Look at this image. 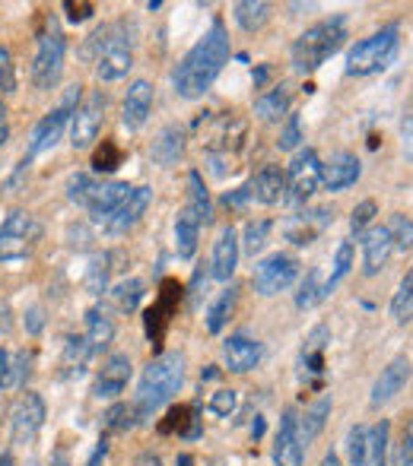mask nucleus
Returning a JSON list of instances; mask_svg holds the SVG:
<instances>
[{
    "label": "nucleus",
    "instance_id": "51",
    "mask_svg": "<svg viewBox=\"0 0 413 466\" xmlns=\"http://www.w3.org/2000/svg\"><path fill=\"white\" fill-rule=\"evenodd\" d=\"M401 466H413V419L408 422L401 438Z\"/></svg>",
    "mask_w": 413,
    "mask_h": 466
},
{
    "label": "nucleus",
    "instance_id": "43",
    "mask_svg": "<svg viewBox=\"0 0 413 466\" xmlns=\"http://www.w3.org/2000/svg\"><path fill=\"white\" fill-rule=\"evenodd\" d=\"M376 213H378L376 200H363L356 209H353V216H350V232L353 235H363L366 228H369V222L376 219Z\"/></svg>",
    "mask_w": 413,
    "mask_h": 466
},
{
    "label": "nucleus",
    "instance_id": "45",
    "mask_svg": "<svg viewBox=\"0 0 413 466\" xmlns=\"http://www.w3.org/2000/svg\"><path fill=\"white\" fill-rule=\"evenodd\" d=\"M13 89H16V64L10 48L0 45V93H13Z\"/></svg>",
    "mask_w": 413,
    "mask_h": 466
},
{
    "label": "nucleus",
    "instance_id": "54",
    "mask_svg": "<svg viewBox=\"0 0 413 466\" xmlns=\"http://www.w3.org/2000/svg\"><path fill=\"white\" fill-rule=\"evenodd\" d=\"M51 466H70L67 454H64V451H55V457H51Z\"/></svg>",
    "mask_w": 413,
    "mask_h": 466
},
{
    "label": "nucleus",
    "instance_id": "8",
    "mask_svg": "<svg viewBox=\"0 0 413 466\" xmlns=\"http://www.w3.org/2000/svg\"><path fill=\"white\" fill-rule=\"evenodd\" d=\"M77 105H80V86L70 89L67 98H64L55 111H48V115L36 124V130H32V140H29V156H26V159L48 153V149H55L57 143H61L64 130L70 127V117H74Z\"/></svg>",
    "mask_w": 413,
    "mask_h": 466
},
{
    "label": "nucleus",
    "instance_id": "57",
    "mask_svg": "<svg viewBox=\"0 0 413 466\" xmlns=\"http://www.w3.org/2000/svg\"><path fill=\"white\" fill-rule=\"evenodd\" d=\"M175 466H194L191 454H179V461H175Z\"/></svg>",
    "mask_w": 413,
    "mask_h": 466
},
{
    "label": "nucleus",
    "instance_id": "35",
    "mask_svg": "<svg viewBox=\"0 0 413 466\" xmlns=\"http://www.w3.org/2000/svg\"><path fill=\"white\" fill-rule=\"evenodd\" d=\"M350 270H353V241H340L337 254H334V270H331V277L325 279V299L350 277Z\"/></svg>",
    "mask_w": 413,
    "mask_h": 466
},
{
    "label": "nucleus",
    "instance_id": "41",
    "mask_svg": "<svg viewBox=\"0 0 413 466\" xmlns=\"http://www.w3.org/2000/svg\"><path fill=\"white\" fill-rule=\"evenodd\" d=\"M385 228H388L395 251H413V219H408L404 213H395Z\"/></svg>",
    "mask_w": 413,
    "mask_h": 466
},
{
    "label": "nucleus",
    "instance_id": "44",
    "mask_svg": "<svg viewBox=\"0 0 413 466\" xmlns=\"http://www.w3.org/2000/svg\"><path fill=\"white\" fill-rule=\"evenodd\" d=\"M235 406H239V393L235 390H216L213 397H210V412H216L220 419L232 416Z\"/></svg>",
    "mask_w": 413,
    "mask_h": 466
},
{
    "label": "nucleus",
    "instance_id": "36",
    "mask_svg": "<svg viewBox=\"0 0 413 466\" xmlns=\"http://www.w3.org/2000/svg\"><path fill=\"white\" fill-rule=\"evenodd\" d=\"M318 301H325V282H321L318 267H312V270L305 273L299 292H296V308H299V311H309V308H315Z\"/></svg>",
    "mask_w": 413,
    "mask_h": 466
},
{
    "label": "nucleus",
    "instance_id": "53",
    "mask_svg": "<svg viewBox=\"0 0 413 466\" xmlns=\"http://www.w3.org/2000/svg\"><path fill=\"white\" fill-rule=\"evenodd\" d=\"M134 466H162V461L156 454H140L137 457V463Z\"/></svg>",
    "mask_w": 413,
    "mask_h": 466
},
{
    "label": "nucleus",
    "instance_id": "6",
    "mask_svg": "<svg viewBox=\"0 0 413 466\" xmlns=\"http://www.w3.org/2000/svg\"><path fill=\"white\" fill-rule=\"evenodd\" d=\"M96 48V76L102 83H118L134 67V51H130L128 35L121 25H102L89 42Z\"/></svg>",
    "mask_w": 413,
    "mask_h": 466
},
{
    "label": "nucleus",
    "instance_id": "1",
    "mask_svg": "<svg viewBox=\"0 0 413 466\" xmlns=\"http://www.w3.org/2000/svg\"><path fill=\"white\" fill-rule=\"evenodd\" d=\"M229 32L222 19H213L204 38H198L191 51L175 64L172 70V89L179 98H201L210 86L216 83V76L222 74V67L229 64Z\"/></svg>",
    "mask_w": 413,
    "mask_h": 466
},
{
    "label": "nucleus",
    "instance_id": "31",
    "mask_svg": "<svg viewBox=\"0 0 413 466\" xmlns=\"http://www.w3.org/2000/svg\"><path fill=\"white\" fill-rule=\"evenodd\" d=\"M232 16L245 32H261L267 25V19H271V4H264V0H239L232 6Z\"/></svg>",
    "mask_w": 413,
    "mask_h": 466
},
{
    "label": "nucleus",
    "instance_id": "38",
    "mask_svg": "<svg viewBox=\"0 0 413 466\" xmlns=\"http://www.w3.org/2000/svg\"><path fill=\"white\" fill-rule=\"evenodd\" d=\"M143 279H137V277H130V279H124V282H118L115 289H111V299H115V305H118V311H137V305H140V299H143Z\"/></svg>",
    "mask_w": 413,
    "mask_h": 466
},
{
    "label": "nucleus",
    "instance_id": "59",
    "mask_svg": "<svg viewBox=\"0 0 413 466\" xmlns=\"http://www.w3.org/2000/svg\"><path fill=\"white\" fill-rule=\"evenodd\" d=\"M4 117H6V105L0 102V124H4Z\"/></svg>",
    "mask_w": 413,
    "mask_h": 466
},
{
    "label": "nucleus",
    "instance_id": "4",
    "mask_svg": "<svg viewBox=\"0 0 413 466\" xmlns=\"http://www.w3.org/2000/svg\"><path fill=\"white\" fill-rule=\"evenodd\" d=\"M398 51H401V25L391 23L353 45L350 55H346V76L382 74V70H388L395 64Z\"/></svg>",
    "mask_w": 413,
    "mask_h": 466
},
{
    "label": "nucleus",
    "instance_id": "56",
    "mask_svg": "<svg viewBox=\"0 0 413 466\" xmlns=\"http://www.w3.org/2000/svg\"><path fill=\"white\" fill-rule=\"evenodd\" d=\"M10 140V127H6V121L0 124V147H4V143Z\"/></svg>",
    "mask_w": 413,
    "mask_h": 466
},
{
    "label": "nucleus",
    "instance_id": "49",
    "mask_svg": "<svg viewBox=\"0 0 413 466\" xmlns=\"http://www.w3.org/2000/svg\"><path fill=\"white\" fill-rule=\"evenodd\" d=\"M118 162H121V153H118L115 147H108V143H105V153H102V149L96 153L93 166H96V172H115Z\"/></svg>",
    "mask_w": 413,
    "mask_h": 466
},
{
    "label": "nucleus",
    "instance_id": "18",
    "mask_svg": "<svg viewBox=\"0 0 413 466\" xmlns=\"http://www.w3.org/2000/svg\"><path fill=\"white\" fill-rule=\"evenodd\" d=\"M239 258H242V248H239V232L232 226H226L220 232L213 245V258H210V277L220 279V282H229L239 267Z\"/></svg>",
    "mask_w": 413,
    "mask_h": 466
},
{
    "label": "nucleus",
    "instance_id": "3",
    "mask_svg": "<svg viewBox=\"0 0 413 466\" xmlns=\"http://www.w3.org/2000/svg\"><path fill=\"white\" fill-rule=\"evenodd\" d=\"M344 42H346V16L344 13L309 25V29L293 42V51H290L296 74H315L327 57H334L340 48H344Z\"/></svg>",
    "mask_w": 413,
    "mask_h": 466
},
{
    "label": "nucleus",
    "instance_id": "16",
    "mask_svg": "<svg viewBox=\"0 0 413 466\" xmlns=\"http://www.w3.org/2000/svg\"><path fill=\"white\" fill-rule=\"evenodd\" d=\"M150 200H153V190H150V187H130V194L121 200V207H118L115 213H111L108 219L102 222L105 232H108V235L130 232V228H134L137 222H140V216L147 213Z\"/></svg>",
    "mask_w": 413,
    "mask_h": 466
},
{
    "label": "nucleus",
    "instance_id": "33",
    "mask_svg": "<svg viewBox=\"0 0 413 466\" xmlns=\"http://www.w3.org/2000/svg\"><path fill=\"white\" fill-rule=\"evenodd\" d=\"M235 301H239V289L235 286H229L226 292H220V299H216L207 311V330L210 333H220L222 327H226L229 314L235 311Z\"/></svg>",
    "mask_w": 413,
    "mask_h": 466
},
{
    "label": "nucleus",
    "instance_id": "50",
    "mask_svg": "<svg viewBox=\"0 0 413 466\" xmlns=\"http://www.w3.org/2000/svg\"><path fill=\"white\" fill-rule=\"evenodd\" d=\"M401 137H404V153H408V159H413V102H410V108L404 111Z\"/></svg>",
    "mask_w": 413,
    "mask_h": 466
},
{
    "label": "nucleus",
    "instance_id": "19",
    "mask_svg": "<svg viewBox=\"0 0 413 466\" xmlns=\"http://www.w3.org/2000/svg\"><path fill=\"white\" fill-rule=\"evenodd\" d=\"M150 111H153V83L150 80H134L124 96L121 108V124L128 130H140L150 121Z\"/></svg>",
    "mask_w": 413,
    "mask_h": 466
},
{
    "label": "nucleus",
    "instance_id": "29",
    "mask_svg": "<svg viewBox=\"0 0 413 466\" xmlns=\"http://www.w3.org/2000/svg\"><path fill=\"white\" fill-rule=\"evenodd\" d=\"M198 238H201V222L194 219V213L181 209L175 216V251H179L181 260H191L194 251H198Z\"/></svg>",
    "mask_w": 413,
    "mask_h": 466
},
{
    "label": "nucleus",
    "instance_id": "12",
    "mask_svg": "<svg viewBox=\"0 0 413 466\" xmlns=\"http://www.w3.org/2000/svg\"><path fill=\"white\" fill-rule=\"evenodd\" d=\"M102 121H105V96L102 93L87 96L77 105L74 117H70V143H74V149L93 147L102 130Z\"/></svg>",
    "mask_w": 413,
    "mask_h": 466
},
{
    "label": "nucleus",
    "instance_id": "9",
    "mask_svg": "<svg viewBox=\"0 0 413 466\" xmlns=\"http://www.w3.org/2000/svg\"><path fill=\"white\" fill-rule=\"evenodd\" d=\"M284 175H286V200L296 203V207H303L315 190L321 187V159H318V153L309 149V147L299 149Z\"/></svg>",
    "mask_w": 413,
    "mask_h": 466
},
{
    "label": "nucleus",
    "instance_id": "28",
    "mask_svg": "<svg viewBox=\"0 0 413 466\" xmlns=\"http://www.w3.org/2000/svg\"><path fill=\"white\" fill-rule=\"evenodd\" d=\"M93 350V356H99L102 350H108V343L115 339V324L102 308H89L87 311V337H83Z\"/></svg>",
    "mask_w": 413,
    "mask_h": 466
},
{
    "label": "nucleus",
    "instance_id": "27",
    "mask_svg": "<svg viewBox=\"0 0 413 466\" xmlns=\"http://www.w3.org/2000/svg\"><path fill=\"white\" fill-rule=\"evenodd\" d=\"M290 105H293V89L286 86V83H280V86H274L271 93L258 96L254 115H258L264 124H277V121H284V117H290Z\"/></svg>",
    "mask_w": 413,
    "mask_h": 466
},
{
    "label": "nucleus",
    "instance_id": "25",
    "mask_svg": "<svg viewBox=\"0 0 413 466\" xmlns=\"http://www.w3.org/2000/svg\"><path fill=\"white\" fill-rule=\"evenodd\" d=\"M181 153H185V130H181L179 124H169V127H162L160 137L153 140V147H150L153 162H156V166H162V168H172L175 162L181 159Z\"/></svg>",
    "mask_w": 413,
    "mask_h": 466
},
{
    "label": "nucleus",
    "instance_id": "55",
    "mask_svg": "<svg viewBox=\"0 0 413 466\" xmlns=\"http://www.w3.org/2000/svg\"><path fill=\"white\" fill-rule=\"evenodd\" d=\"M252 435H254V438H261V435H264V419H261V416H254Z\"/></svg>",
    "mask_w": 413,
    "mask_h": 466
},
{
    "label": "nucleus",
    "instance_id": "21",
    "mask_svg": "<svg viewBox=\"0 0 413 466\" xmlns=\"http://www.w3.org/2000/svg\"><path fill=\"white\" fill-rule=\"evenodd\" d=\"M245 187L248 200L261 203V207H277V203L286 200V175L277 166H264Z\"/></svg>",
    "mask_w": 413,
    "mask_h": 466
},
{
    "label": "nucleus",
    "instance_id": "11",
    "mask_svg": "<svg viewBox=\"0 0 413 466\" xmlns=\"http://www.w3.org/2000/svg\"><path fill=\"white\" fill-rule=\"evenodd\" d=\"M42 425H45V400L38 397V393L26 390L10 412L13 444H16V448H29L38 438V431H42Z\"/></svg>",
    "mask_w": 413,
    "mask_h": 466
},
{
    "label": "nucleus",
    "instance_id": "58",
    "mask_svg": "<svg viewBox=\"0 0 413 466\" xmlns=\"http://www.w3.org/2000/svg\"><path fill=\"white\" fill-rule=\"evenodd\" d=\"M0 466H13V457L10 454H0Z\"/></svg>",
    "mask_w": 413,
    "mask_h": 466
},
{
    "label": "nucleus",
    "instance_id": "37",
    "mask_svg": "<svg viewBox=\"0 0 413 466\" xmlns=\"http://www.w3.org/2000/svg\"><path fill=\"white\" fill-rule=\"evenodd\" d=\"M346 461L350 466H369V429L366 425H353L346 431Z\"/></svg>",
    "mask_w": 413,
    "mask_h": 466
},
{
    "label": "nucleus",
    "instance_id": "14",
    "mask_svg": "<svg viewBox=\"0 0 413 466\" xmlns=\"http://www.w3.org/2000/svg\"><path fill=\"white\" fill-rule=\"evenodd\" d=\"M410 374H413V365H410L408 356H395V359H391V362L382 369V374L376 378V384H372L369 406H376V410H378V406L391 403V400H395L398 393L408 387Z\"/></svg>",
    "mask_w": 413,
    "mask_h": 466
},
{
    "label": "nucleus",
    "instance_id": "32",
    "mask_svg": "<svg viewBox=\"0 0 413 466\" xmlns=\"http://www.w3.org/2000/svg\"><path fill=\"white\" fill-rule=\"evenodd\" d=\"M188 213H194V219L201 222V226H207L210 216H213V209H210V194H207V185L204 178H201V172H191L188 175Z\"/></svg>",
    "mask_w": 413,
    "mask_h": 466
},
{
    "label": "nucleus",
    "instance_id": "26",
    "mask_svg": "<svg viewBox=\"0 0 413 466\" xmlns=\"http://www.w3.org/2000/svg\"><path fill=\"white\" fill-rule=\"evenodd\" d=\"M331 343V330L325 324H318L315 330L305 337V346H303V356H299V365H303V374H312L315 384L321 380L325 374V346Z\"/></svg>",
    "mask_w": 413,
    "mask_h": 466
},
{
    "label": "nucleus",
    "instance_id": "17",
    "mask_svg": "<svg viewBox=\"0 0 413 466\" xmlns=\"http://www.w3.org/2000/svg\"><path fill=\"white\" fill-rule=\"evenodd\" d=\"M331 219H334V213L327 207L305 209V213H296L290 222H286L284 235H286V241L305 248V245H312V241L318 238V235L325 232L327 226H331Z\"/></svg>",
    "mask_w": 413,
    "mask_h": 466
},
{
    "label": "nucleus",
    "instance_id": "40",
    "mask_svg": "<svg viewBox=\"0 0 413 466\" xmlns=\"http://www.w3.org/2000/svg\"><path fill=\"white\" fill-rule=\"evenodd\" d=\"M388 435H391V422L382 419L369 429V463L376 466H388Z\"/></svg>",
    "mask_w": 413,
    "mask_h": 466
},
{
    "label": "nucleus",
    "instance_id": "2",
    "mask_svg": "<svg viewBox=\"0 0 413 466\" xmlns=\"http://www.w3.org/2000/svg\"><path fill=\"white\" fill-rule=\"evenodd\" d=\"M181 384H185V356L181 352H162L143 369L140 380H137L134 393V416L137 422H147L166 403L179 397Z\"/></svg>",
    "mask_w": 413,
    "mask_h": 466
},
{
    "label": "nucleus",
    "instance_id": "7",
    "mask_svg": "<svg viewBox=\"0 0 413 466\" xmlns=\"http://www.w3.org/2000/svg\"><path fill=\"white\" fill-rule=\"evenodd\" d=\"M42 238V222L26 209H13L0 222V264H13L32 254V248Z\"/></svg>",
    "mask_w": 413,
    "mask_h": 466
},
{
    "label": "nucleus",
    "instance_id": "52",
    "mask_svg": "<svg viewBox=\"0 0 413 466\" xmlns=\"http://www.w3.org/2000/svg\"><path fill=\"white\" fill-rule=\"evenodd\" d=\"M105 454H108V444H105V441H99V448L93 451V457H89V461H87V466H102Z\"/></svg>",
    "mask_w": 413,
    "mask_h": 466
},
{
    "label": "nucleus",
    "instance_id": "15",
    "mask_svg": "<svg viewBox=\"0 0 413 466\" xmlns=\"http://www.w3.org/2000/svg\"><path fill=\"white\" fill-rule=\"evenodd\" d=\"M261 359H264V346L248 333H232L222 343V362L232 374H248L252 369H258Z\"/></svg>",
    "mask_w": 413,
    "mask_h": 466
},
{
    "label": "nucleus",
    "instance_id": "48",
    "mask_svg": "<svg viewBox=\"0 0 413 466\" xmlns=\"http://www.w3.org/2000/svg\"><path fill=\"white\" fill-rule=\"evenodd\" d=\"M64 10H67V19L70 23H83V19L93 16L96 6L89 0H64Z\"/></svg>",
    "mask_w": 413,
    "mask_h": 466
},
{
    "label": "nucleus",
    "instance_id": "20",
    "mask_svg": "<svg viewBox=\"0 0 413 466\" xmlns=\"http://www.w3.org/2000/svg\"><path fill=\"white\" fill-rule=\"evenodd\" d=\"M359 175H363V162L344 149V153H334L331 159L321 166V185L327 190H346L356 185Z\"/></svg>",
    "mask_w": 413,
    "mask_h": 466
},
{
    "label": "nucleus",
    "instance_id": "5",
    "mask_svg": "<svg viewBox=\"0 0 413 466\" xmlns=\"http://www.w3.org/2000/svg\"><path fill=\"white\" fill-rule=\"evenodd\" d=\"M64 55H67V38H64L61 25L55 16H48L45 29L38 32L36 57H32V86L38 93H48L61 83L64 74Z\"/></svg>",
    "mask_w": 413,
    "mask_h": 466
},
{
    "label": "nucleus",
    "instance_id": "42",
    "mask_svg": "<svg viewBox=\"0 0 413 466\" xmlns=\"http://www.w3.org/2000/svg\"><path fill=\"white\" fill-rule=\"evenodd\" d=\"M99 187V181L93 178V175H74V178L67 181V197L70 203H77V207H87L89 197H93V190Z\"/></svg>",
    "mask_w": 413,
    "mask_h": 466
},
{
    "label": "nucleus",
    "instance_id": "24",
    "mask_svg": "<svg viewBox=\"0 0 413 466\" xmlns=\"http://www.w3.org/2000/svg\"><path fill=\"white\" fill-rule=\"evenodd\" d=\"M128 194H130L128 181H99V187L93 190V197H89V203H87L89 216H93L96 222H105L118 207H121V200Z\"/></svg>",
    "mask_w": 413,
    "mask_h": 466
},
{
    "label": "nucleus",
    "instance_id": "46",
    "mask_svg": "<svg viewBox=\"0 0 413 466\" xmlns=\"http://www.w3.org/2000/svg\"><path fill=\"white\" fill-rule=\"evenodd\" d=\"M299 143H303V124H299L296 115H290V117H286V124H284V130H280L277 147L280 149H296Z\"/></svg>",
    "mask_w": 413,
    "mask_h": 466
},
{
    "label": "nucleus",
    "instance_id": "47",
    "mask_svg": "<svg viewBox=\"0 0 413 466\" xmlns=\"http://www.w3.org/2000/svg\"><path fill=\"white\" fill-rule=\"evenodd\" d=\"M137 422V416H134V406H124V403H118L115 410L108 412V429H118V431H124V429H130V425Z\"/></svg>",
    "mask_w": 413,
    "mask_h": 466
},
{
    "label": "nucleus",
    "instance_id": "30",
    "mask_svg": "<svg viewBox=\"0 0 413 466\" xmlns=\"http://www.w3.org/2000/svg\"><path fill=\"white\" fill-rule=\"evenodd\" d=\"M331 410H334V400L321 397V400H315L309 410H305V416H299V435H303V444H312L315 438L321 435V429H325Z\"/></svg>",
    "mask_w": 413,
    "mask_h": 466
},
{
    "label": "nucleus",
    "instance_id": "23",
    "mask_svg": "<svg viewBox=\"0 0 413 466\" xmlns=\"http://www.w3.org/2000/svg\"><path fill=\"white\" fill-rule=\"evenodd\" d=\"M359 245H363V273L366 277H376V273L391 260V254H395V245H391V235L385 226L366 228Z\"/></svg>",
    "mask_w": 413,
    "mask_h": 466
},
{
    "label": "nucleus",
    "instance_id": "39",
    "mask_svg": "<svg viewBox=\"0 0 413 466\" xmlns=\"http://www.w3.org/2000/svg\"><path fill=\"white\" fill-rule=\"evenodd\" d=\"M391 318H395L398 324H408L413 318V267L408 270V277L401 279L395 299H391Z\"/></svg>",
    "mask_w": 413,
    "mask_h": 466
},
{
    "label": "nucleus",
    "instance_id": "13",
    "mask_svg": "<svg viewBox=\"0 0 413 466\" xmlns=\"http://www.w3.org/2000/svg\"><path fill=\"white\" fill-rule=\"evenodd\" d=\"M303 461H305V444H303V435H299V412L284 410L277 438H274V463L303 466Z\"/></svg>",
    "mask_w": 413,
    "mask_h": 466
},
{
    "label": "nucleus",
    "instance_id": "34",
    "mask_svg": "<svg viewBox=\"0 0 413 466\" xmlns=\"http://www.w3.org/2000/svg\"><path fill=\"white\" fill-rule=\"evenodd\" d=\"M271 232H274V222L271 219L248 222L245 232H242V245L239 248L248 254V258H254V254L264 251V245H267V238H271Z\"/></svg>",
    "mask_w": 413,
    "mask_h": 466
},
{
    "label": "nucleus",
    "instance_id": "10",
    "mask_svg": "<svg viewBox=\"0 0 413 466\" xmlns=\"http://www.w3.org/2000/svg\"><path fill=\"white\" fill-rule=\"evenodd\" d=\"M299 279V260L293 254H271L261 264H254V292L271 299V295H280Z\"/></svg>",
    "mask_w": 413,
    "mask_h": 466
},
{
    "label": "nucleus",
    "instance_id": "22",
    "mask_svg": "<svg viewBox=\"0 0 413 466\" xmlns=\"http://www.w3.org/2000/svg\"><path fill=\"white\" fill-rule=\"evenodd\" d=\"M130 374H134V365H130L128 356H121V352H118V356H108V362L102 365L99 378H96V384H93V393L99 400L121 397L124 387H128V380H130Z\"/></svg>",
    "mask_w": 413,
    "mask_h": 466
}]
</instances>
